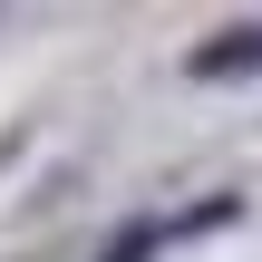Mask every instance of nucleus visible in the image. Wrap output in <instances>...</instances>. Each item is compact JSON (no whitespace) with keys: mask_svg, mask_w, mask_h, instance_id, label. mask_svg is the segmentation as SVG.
Here are the masks:
<instances>
[{"mask_svg":"<svg viewBox=\"0 0 262 262\" xmlns=\"http://www.w3.org/2000/svg\"><path fill=\"white\" fill-rule=\"evenodd\" d=\"M233 68H262V29H233L224 49H194V78H233Z\"/></svg>","mask_w":262,"mask_h":262,"instance_id":"1","label":"nucleus"}]
</instances>
